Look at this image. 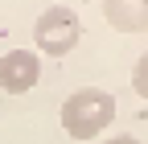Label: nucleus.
Masks as SVG:
<instances>
[{
  "instance_id": "20e7f679",
  "label": "nucleus",
  "mask_w": 148,
  "mask_h": 144,
  "mask_svg": "<svg viewBox=\"0 0 148 144\" xmlns=\"http://www.w3.org/2000/svg\"><path fill=\"white\" fill-rule=\"evenodd\" d=\"M103 16L115 33H148V0H103Z\"/></svg>"
},
{
  "instance_id": "f03ea898",
  "label": "nucleus",
  "mask_w": 148,
  "mask_h": 144,
  "mask_svg": "<svg viewBox=\"0 0 148 144\" xmlns=\"http://www.w3.org/2000/svg\"><path fill=\"white\" fill-rule=\"evenodd\" d=\"M33 41H37V53H49V58H66V53L82 41V21L78 12L58 4V8H45L33 25Z\"/></svg>"
},
{
  "instance_id": "423d86ee",
  "label": "nucleus",
  "mask_w": 148,
  "mask_h": 144,
  "mask_svg": "<svg viewBox=\"0 0 148 144\" xmlns=\"http://www.w3.org/2000/svg\"><path fill=\"white\" fill-rule=\"evenodd\" d=\"M103 144H140V140H136V136H127V132H123V136H111V140H103Z\"/></svg>"
},
{
  "instance_id": "f257e3e1",
  "label": "nucleus",
  "mask_w": 148,
  "mask_h": 144,
  "mask_svg": "<svg viewBox=\"0 0 148 144\" xmlns=\"http://www.w3.org/2000/svg\"><path fill=\"white\" fill-rule=\"evenodd\" d=\"M115 119V95L103 86H78L62 103V128L74 140H99Z\"/></svg>"
},
{
  "instance_id": "39448f33",
  "label": "nucleus",
  "mask_w": 148,
  "mask_h": 144,
  "mask_svg": "<svg viewBox=\"0 0 148 144\" xmlns=\"http://www.w3.org/2000/svg\"><path fill=\"white\" fill-rule=\"evenodd\" d=\"M132 91L148 103V53H140V58H136V66H132Z\"/></svg>"
},
{
  "instance_id": "7ed1b4c3",
  "label": "nucleus",
  "mask_w": 148,
  "mask_h": 144,
  "mask_svg": "<svg viewBox=\"0 0 148 144\" xmlns=\"http://www.w3.org/2000/svg\"><path fill=\"white\" fill-rule=\"evenodd\" d=\"M37 82H41V58H37V49H8L0 58V91L25 95Z\"/></svg>"
}]
</instances>
